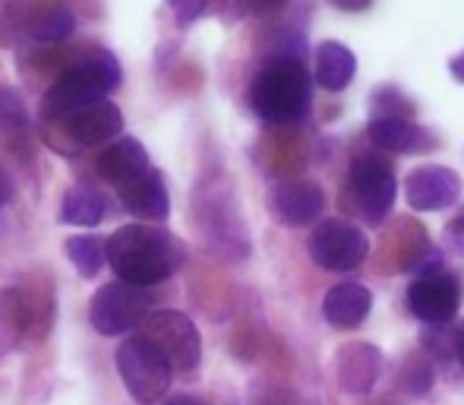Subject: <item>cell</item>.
<instances>
[{"mask_svg": "<svg viewBox=\"0 0 464 405\" xmlns=\"http://www.w3.org/2000/svg\"><path fill=\"white\" fill-rule=\"evenodd\" d=\"M184 241L165 228L123 225L108 238L111 270L121 282H130L136 289H152L171 279L184 266Z\"/></svg>", "mask_w": 464, "mask_h": 405, "instance_id": "1", "label": "cell"}, {"mask_svg": "<svg viewBox=\"0 0 464 405\" xmlns=\"http://www.w3.org/2000/svg\"><path fill=\"white\" fill-rule=\"evenodd\" d=\"M123 74L117 57L108 48H89L82 57H76L67 70L57 74L51 89L42 95V121L61 123L73 111L86 108L92 102H102L108 93L121 86Z\"/></svg>", "mask_w": 464, "mask_h": 405, "instance_id": "2", "label": "cell"}, {"mask_svg": "<svg viewBox=\"0 0 464 405\" xmlns=\"http://www.w3.org/2000/svg\"><path fill=\"white\" fill-rule=\"evenodd\" d=\"M250 108L259 121L272 123V127H291L300 123L310 111L313 86L310 74L300 61L291 57H272L250 83Z\"/></svg>", "mask_w": 464, "mask_h": 405, "instance_id": "3", "label": "cell"}, {"mask_svg": "<svg viewBox=\"0 0 464 405\" xmlns=\"http://www.w3.org/2000/svg\"><path fill=\"white\" fill-rule=\"evenodd\" d=\"M117 370H121L127 393L142 405L165 400V393L171 390V361L142 332L121 342V349H117Z\"/></svg>", "mask_w": 464, "mask_h": 405, "instance_id": "4", "label": "cell"}, {"mask_svg": "<svg viewBox=\"0 0 464 405\" xmlns=\"http://www.w3.org/2000/svg\"><path fill=\"white\" fill-rule=\"evenodd\" d=\"M152 313V295L130 282H108L95 291L89 304V320L102 336H121L142 326Z\"/></svg>", "mask_w": 464, "mask_h": 405, "instance_id": "5", "label": "cell"}, {"mask_svg": "<svg viewBox=\"0 0 464 405\" xmlns=\"http://www.w3.org/2000/svg\"><path fill=\"white\" fill-rule=\"evenodd\" d=\"M351 193H354V206L361 209V215L367 222H382L392 212V202H395L398 184L392 165L376 153H361L351 162Z\"/></svg>", "mask_w": 464, "mask_h": 405, "instance_id": "6", "label": "cell"}, {"mask_svg": "<svg viewBox=\"0 0 464 405\" xmlns=\"http://www.w3.org/2000/svg\"><path fill=\"white\" fill-rule=\"evenodd\" d=\"M370 241L354 222L344 219H325L319 228H313L310 238V257L316 266L329 272H351L367 260Z\"/></svg>", "mask_w": 464, "mask_h": 405, "instance_id": "7", "label": "cell"}, {"mask_svg": "<svg viewBox=\"0 0 464 405\" xmlns=\"http://www.w3.org/2000/svg\"><path fill=\"white\" fill-rule=\"evenodd\" d=\"M142 336L152 339L174 370H193L202 358V339L193 320L180 311H155L142 323Z\"/></svg>", "mask_w": 464, "mask_h": 405, "instance_id": "8", "label": "cell"}, {"mask_svg": "<svg viewBox=\"0 0 464 405\" xmlns=\"http://www.w3.org/2000/svg\"><path fill=\"white\" fill-rule=\"evenodd\" d=\"M461 304V282L449 270H433L408 285V307L423 323H449Z\"/></svg>", "mask_w": 464, "mask_h": 405, "instance_id": "9", "label": "cell"}, {"mask_svg": "<svg viewBox=\"0 0 464 405\" xmlns=\"http://www.w3.org/2000/svg\"><path fill=\"white\" fill-rule=\"evenodd\" d=\"M269 209L278 222H285V225L304 228L323 215L325 193L316 181H306V178L278 181V184L269 191Z\"/></svg>", "mask_w": 464, "mask_h": 405, "instance_id": "10", "label": "cell"}, {"mask_svg": "<svg viewBox=\"0 0 464 405\" xmlns=\"http://www.w3.org/2000/svg\"><path fill=\"white\" fill-rule=\"evenodd\" d=\"M411 209L417 212H440L455 206L461 197V178L446 165H420L408 174L404 184Z\"/></svg>", "mask_w": 464, "mask_h": 405, "instance_id": "11", "label": "cell"}, {"mask_svg": "<svg viewBox=\"0 0 464 405\" xmlns=\"http://www.w3.org/2000/svg\"><path fill=\"white\" fill-rule=\"evenodd\" d=\"M61 130L82 149L104 146V143L121 140L123 114L114 102L102 99V102H92V104H86V108L73 111L67 121H61Z\"/></svg>", "mask_w": 464, "mask_h": 405, "instance_id": "12", "label": "cell"}, {"mask_svg": "<svg viewBox=\"0 0 464 405\" xmlns=\"http://www.w3.org/2000/svg\"><path fill=\"white\" fill-rule=\"evenodd\" d=\"M121 202L127 212L146 222H165L171 215V197H168L165 178L159 168L149 165L142 174H136L130 184L121 187Z\"/></svg>", "mask_w": 464, "mask_h": 405, "instance_id": "13", "label": "cell"}, {"mask_svg": "<svg viewBox=\"0 0 464 405\" xmlns=\"http://www.w3.org/2000/svg\"><path fill=\"white\" fill-rule=\"evenodd\" d=\"M338 383H342L344 393H354L363 396L376 387V380L382 377V351L370 342H354V345H344L338 351Z\"/></svg>", "mask_w": 464, "mask_h": 405, "instance_id": "14", "label": "cell"}, {"mask_svg": "<svg viewBox=\"0 0 464 405\" xmlns=\"http://www.w3.org/2000/svg\"><path fill=\"white\" fill-rule=\"evenodd\" d=\"M149 168V153L136 136H121V140L108 143L102 153L95 155V172L98 178H104L108 184H130L136 174H142Z\"/></svg>", "mask_w": 464, "mask_h": 405, "instance_id": "15", "label": "cell"}, {"mask_svg": "<svg viewBox=\"0 0 464 405\" xmlns=\"http://www.w3.org/2000/svg\"><path fill=\"white\" fill-rule=\"evenodd\" d=\"M372 311V295L367 285L361 282H342L335 289L325 291L323 301V317L325 323H332L335 330H354Z\"/></svg>", "mask_w": 464, "mask_h": 405, "instance_id": "16", "label": "cell"}, {"mask_svg": "<svg viewBox=\"0 0 464 405\" xmlns=\"http://www.w3.org/2000/svg\"><path fill=\"white\" fill-rule=\"evenodd\" d=\"M367 133L379 149H385V153L417 155L433 146V136L423 127H417V123H411L408 117H372Z\"/></svg>", "mask_w": 464, "mask_h": 405, "instance_id": "17", "label": "cell"}, {"mask_svg": "<svg viewBox=\"0 0 464 405\" xmlns=\"http://www.w3.org/2000/svg\"><path fill=\"white\" fill-rule=\"evenodd\" d=\"M357 61L351 54V48H344L342 42H323L316 51V83L329 93H342L354 80Z\"/></svg>", "mask_w": 464, "mask_h": 405, "instance_id": "18", "label": "cell"}, {"mask_svg": "<svg viewBox=\"0 0 464 405\" xmlns=\"http://www.w3.org/2000/svg\"><path fill=\"white\" fill-rule=\"evenodd\" d=\"M104 212H108V200H104V193L95 191L92 184H76L63 193L61 222H67V225L92 228L104 219Z\"/></svg>", "mask_w": 464, "mask_h": 405, "instance_id": "19", "label": "cell"}, {"mask_svg": "<svg viewBox=\"0 0 464 405\" xmlns=\"http://www.w3.org/2000/svg\"><path fill=\"white\" fill-rule=\"evenodd\" d=\"M63 253L82 279H95L98 270L108 263V241L95 238V234H73L63 244Z\"/></svg>", "mask_w": 464, "mask_h": 405, "instance_id": "20", "label": "cell"}, {"mask_svg": "<svg viewBox=\"0 0 464 405\" xmlns=\"http://www.w3.org/2000/svg\"><path fill=\"white\" fill-rule=\"evenodd\" d=\"M29 326V304L16 289L0 291V355L19 342L23 330Z\"/></svg>", "mask_w": 464, "mask_h": 405, "instance_id": "21", "label": "cell"}, {"mask_svg": "<svg viewBox=\"0 0 464 405\" xmlns=\"http://www.w3.org/2000/svg\"><path fill=\"white\" fill-rule=\"evenodd\" d=\"M29 35L42 44H54L63 42V38L73 35L76 29V16L67 10V6H48V10H38L35 16L29 19Z\"/></svg>", "mask_w": 464, "mask_h": 405, "instance_id": "22", "label": "cell"}, {"mask_svg": "<svg viewBox=\"0 0 464 405\" xmlns=\"http://www.w3.org/2000/svg\"><path fill=\"white\" fill-rule=\"evenodd\" d=\"M0 133L10 140L29 136V114H25L23 95L13 86H0Z\"/></svg>", "mask_w": 464, "mask_h": 405, "instance_id": "23", "label": "cell"}, {"mask_svg": "<svg viewBox=\"0 0 464 405\" xmlns=\"http://www.w3.org/2000/svg\"><path fill=\"white\" fill-rule=\"evenodd\" d=\"M411 111H414V104L404 99L395 86H379L372 93V117H408Z\"/></svg>", "mask_w": 464, "mask_h": 405, "instance_id": "24", "label": "cell"}, {"mask_svg": "<svg viewBox=\"0 0 464 405\" xmlns=\"http://www.w3.org/2000/svg\"><path fill=\"white\" fill-rule=\"evenodd\" d=\"M401 383L408 393L420 396L430 390V383H433V368H430L423 358H414V361L404 364V374H401Z\"/></svg>", "mask_w": 464, "mask_h": 405, "instance_id": "25", "label": "cell"}, {"mask_svg": "<svg viewBox=\"0 0 464 405\" xmlns=\"http://www.w3.org/2000/svg\"><path fill=\"white\" fill-rule=\"evenodd\" d=\"M168 6L174 10L180 25H189L202 10H206V0H168Z\"/></svg>", "mask_w": 464, "mask_h": 405, "instance_id": "26", "label": "cell"}, {"mask_svg": "<svg viewBox=\"0 0 464 405\" xmlns=\"http://www.w3.org/2000/svg\"><path fill=\"white\" fill-rule=\"evenodd\" d=\"M442 241H446L449 251L459 253V257H464V215H461V219H455V222H449Z\"/></svg>", "mask_w": 464, "mask_h": 405, "instance_id": "27", "label": "cell"}, {"mask_svg": "<svg viewBox=\"0 0 464 405\" xmlns=\"http://www.w3.org/2000/svg\"><path fill=\"white\" fill-rule=\"evenodd\" d=\"M240 6H244L246 13H259V16H266V13H276L281 6H287V0H237Z\"/></svg>", "mask_w": 464, "mask_h": 405, "instance_id": "28", "label": "cell"}, {"mask_svg": "<svg viewBox=\"0 0 464 405\" xmlns=\"http://www.w3.org/2000/svg\"><path fill=\"white\" fill-rule=\"evenodd\" d=\"M329 4L344 13H361V10H370L372 0H329Z\"/></svg>", "mask_w": 464, "mask_h": 405, "instance_id": "29", "label": "cell"}, {"mask_svg": "<svg viewBox=\"0 0 464 405\" xmlns=\"http://www.w3.org/2000/svg\"><path fill=\"white\" fill-rule=\"evenodd\" d=\"M452 351L459 355V361L464 364V323L455 330V336H452Z\"/></svg>", "mask_w": 464, "mask_h": 405, "instance_id": "30", "label": "cell"}, {"mask_svg": "<svg viewBox=\"0 0 464 405\" xmlns=\"http://www.w3.org/2000/svg\"><path fill=\"white\" fill-rule=\"evenodd\" d=\"M10 197H13V184H10V178L4 174V168H0V206H4Z\"/></svg>", "mask_w": 464, "mask_h": 405, "instance_id": "31", "label": "cell"}, {"mask_svg": "<svg viewBox=\"0 0 464 405\" xmlns=\"http://www.w3.org/2000/svg\"><path fill=\"white\" fill-rule=\"evenodd\" d=\"M449 70H452V76H455V80L464 83V54H461V57H455V61L449 64Z\"/></svg>", "mask_w": 464, "mask_h": 405, "instance_id": "32", "label": "cell"}, {"mask_svg": "<svg viewBox=\"0 0 464 405\" xmlns=\"http://www.w3.org/2000/svg\"><path fill=\"white\" fill-rule=\"evenodd\" d=\"M165 405H202V402L193 400V396H174V400H168Z\"/></svg>", "mask_w": 464, "mask_h": 405, "instance_id": "33", "label": "cell"}]
</instances>
